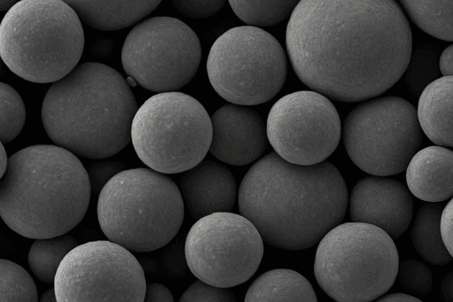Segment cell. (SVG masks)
<instances>
[{
  "mask_svg": "<svg viewBox=\"0 0 453 302\" xmlns=\"http://www.w3.org/2000/svg\"><path fill=\"white\" fill-rule=\"evenodd\" d=\"M286 45L303 83L351 103L378 97L400 80L411 61L412 35L395 0H300Z\"/></svg>",
  "mask_w": 453,
  "mask_h": 302,
  "instance_id": "cell-1",
  "label": "cell"
},
{
  "mask_svg": "<svg viewBox=\"0 0 453 302\" xmlns=\"http://www.w3.org/2000/svg\"><path fill=\"white\" fill-rule=\"evenodd\" d=\"M348 190L330 162L297 165L275 151L257 161L238 191L241 214L264 241L285 250H304L340 224L348 206Z\"/></svg>",
  "mask_w": 453,
  "mask_h": 302,
  "instance_id": "cell-2",
  "label": "cell"
},
{
  "mask_svg": "<svg viewBox=\"0 0 453 302\" xmlns=\"http://www.w3.org/2000/svg\"><path fill=\"white\" fill-rule=\"evenodd\" d=\"M137 110L130 86L118 71L87 62L50 87L41 114L55 144L98 159L113 156L131 142Z\"/></svg>",
  "mask_w": 453,
  "mask_h": 302,
  "instance_id": "cell-3",
  "label": "cell"
},
{
  "mask_svg": "<svg viewBox=\"0 0 453 302\" xmlns=\"http://www.w3.org/2000/svg\"><path fill=\"white\" fill-rule=\"evenodd\" d=\"M0 184L1 218L32 239L64 235L76 227L92 190L81 160L57 144L32 145L12 155Z\"/></svg>",
  "mask_w": 453,
  "mask_h": 302,
  "instance_id": "cell-4",
  "label": "cell"
},
{
  "mask_svg": "<svg viewBox=\"0 0 453 302\" xmlns=\"http://www.w3.org/2000/svg\"><path fill=\"white\" fill-rule=\"evenodd\" d=\"M84 48L78 13L63 0H19L0 25V54L20 78L55 82L77 66Z\"/></svg>",
  "mask_w": 453,
  "mask_h": 302,
  "instance_id": "cell-5",
  "label": "cell"
},
{
  "mask_svg": "<svg viewBox=\"0 0 453 302\" xmlns=\"http://www.w3.org/2000/svg\"><path fill=\"white\" fill-rule=\"evenodd\" d=\"M184 203L175 182L151 168L122 170L102 188L97 219L106 237L135 252H151L176 236Z\"/></svg>",
  "mask_w": 453,
  "mask_h": 302,
  "instance_id": "cell-6",
  "label": "cell"
},
{
  "mask_svg": "<svg viewBox=\"0 0 453 302\" xmlns=\"http://www.w3.org/2000/svg\"><path fill=\"white\" fill-rule=\"evenodd\" d=\"M399 256L394 239L365 222L338 224L319 242L314 275L320 288L339 302H369L395 283Z\"/></svg>",
  "mask_w": 453,
  "mask_h": 302,
  "instance_id": "cell-7",
  "label": "cell"
},
{
  "mask_svg": "<svg viewBox=\"0 0 453 302\" xmlns=\"http://www.w3.org/2000/svg\"><path fill=\"white\" fill-rule=\"evenodd\" d=\"M211 117L193 97L178 91L157 93L133 119L131 142L139 159L163 174L183 173L210 151Z\"/></svg>",
  "mask_w": 453,
  "mask_h": 302,
  "instance_id": "cell-8",
  "label": "cell"
},
{
  "mask_svg": "<svg viewBox=\"0 0 453 302\" xmlns=\"http://www.w3.org/2000/svg\"><path fill=\"white\" fill-rule=\"evenodd\" d=\"M206 67L215 91L242 105L263 104L275 97L288 69L280 43L254 26L235 27L220 35L210 50Z\"/></svg>",
  "mask_w": 453,
  "mask_h": 302,
  "instance_id": "cell-9",
  "label": "cell"
},
{
  "mask_svg": "<svg viewBox=\"0 0 453 302\" xmlns=\"http://www.w3.org/2000/svg\"><path fill=\"white\" fill-rule=\"evenodd\" d=\"M417 109L395 96L363 102L343 123V143L352 162L365 173L389 176L402 173L422 141Z\"/></svg>",
  "mask_w": 453,
  "mask_h": 302,
  "instance_id": "cell-10",
  "label": "cell"
},
{
  "mask_svg": "<svg viewBox=\"0 0 453 302\" xmlns=\"http://www.w3.org/2000/svg\"><path fill=\"white\" fill-rule=\"evenodd\" d=\"M202 56L196 34L173 17H153L137 23L127 35L122 66L143 89L177 91L195 76Z\"/></svg>",
  "mask_w": 453,
  "mask_h": 302,
  "instance_id": "cell-11",
  "label": "cell"
},
{
  "mask_svg": "<svg viewBox=\"0 0 453 302\" xmlns=\"http://www.w3.org/2000/svg\"><path fill=\"white\" fill-rule=\"evenodd\" d=\"M264 239L242 214L217 212L198 219L185 242L188 268L198 279L219 287L247 282L263 258Z\"/></svg>",
  "mask_w": 453,
  "mask_h": 302,
  "instance_id": "cell-12",
  "label": "cell"
},
{
  "mask_svg": "<svg viewBox=\"0 0 453 302\" xmlns=\"http://www.w3.org/2000/svg\"><path fill=\"white\" fill-rule=\"evenodd\" d=\"M57 302L144 301V272L131 251L106 240L74 247L54 280Z\"/></svg>",
  "mask_w": 453,
  "mask_h": 302,
  "instance_id": "cell-13",
  "label": "cell"
},
{
  "mask_svg": "<svg viewBox=\"0 0 453 302\" xmlns=\"http://www.w3.org/2000/svg\"><path fill=\"white\" fill-rule=\"evenodd\" d=\"M266 134L275 152L287 161L314 165L334 151L342 125L328 97L314 90H300L282 97L273 105Z\"/></svg>",
  "mask_w": 453,
  "mask_h": 302,
  "instance_id": "cell-14",
  "label": "cell"
},
{
  "mask_svg": "<svg viewBox=\"0 0 453 302\" xmlns=\"http://www.w3.org/2000/svg\"><path fill=\"white\" fill-rule=\"evenodd\" d=\"M349 204L353 221L375 225L394 240L408 228L413 215L408 187L384 176L360 179L351 190Z\"/></svg>",
  "mask_w": 453,
  "mask_h": 302,
  "instance_id": "cell-15",
  "label": "cell"
},
{
  "mask_svg": "<svg viewBox=\"0 0 453 302\" xmlns=\"http://www.w3.org/2000/svg\"><path fill=\"white\" fill-rule=\"evenodd\" d=\"M211 120L210 152L219 160L243 166L264 153L267 134L263 119L255 110L232 103L219 108Z\"/></svg>",
  "mask_w": 453,
  "mask_h": 302,
  "instance_id": "cell-16",
  "label": "cell"
},
{
  "mask_svg": "<svg viewBox=\"0 0 453 302\" xmlns=\"http://www.w3.org/2000/svg\"><path fill=\"white\" fill-rule=\"evenodd\" d=\"M183 199L193 219L217 212H231L236 200V182L222 164L202 160L180 178Z\"/></svg>",
  "mask_w": 453,
  "mask_h": 302,
  "instance_id": "cell-17",
  "label": "cell"
},
{
  "mask_svg": "<svg viewBox=\"0 0 453 302\" xmlns=\"http://www.w3.org/2000/svg\"><path fill=\"white\" fill-rule=\"evenodd\" d=\"M411 193L426 202L453 197V151L434 145L417 151L406 167Z\"/></svg>",
  "mask_w": 453,
  "mask_h": 302,
  "instance_id": "cell-18",
  "label": "cell"
},
{
  "mask_svg": "<svg viewBox=\"0 0 453 302\" xmlns=\"http://www.w3.org/2000/svg\"><path fill=\"white\" fill-rule=\"evenodd\" d=\"M417 112L422 130L433 143L453 147V75L430 82L419 97Z\"/></svg>",
  "mask_w": 453,
  "mask_h": 302,
  "instance_id": "cell-19",
  "label": "cell"
},
{
  "mask_svg": "<svg viewBox=\"0 0 453 302\" xmlns=\"http://www.w3.org/2000/svg\"><path fill=\"white\" fill-rule=\"evenodd\" d=\"M89 27L119 30L140 21L151 13L162 0H63Z\"/></svg>",
  "mask_w": 453,
  "mask_h": 302,
  "instance_id": "cell-20",
  "label": "cell"
},
{
  "mask_svg": "<svg viewBox=\"0 0 453 302\" xmlns=\"http://www.w3.org/2000/svg\"><path fill=\"white\" fill-rule=\"evenodd\" d=\"M244 300L317 301L310 282L301 274L288 268H276L259 275L250 286Z\"/></svg>",
  "mask_w": 453,
  "mask_h": 302,
  "instance_id": "cell-21",
  "label": "cell"
},
{
  "mask_svg": "<svg viewBox=\"0 0 453 302\" xmlns=\"http://www.w3.org/2000/svg\"><path fill=\"white\" fill-rule=\"evenodd\" d=\"M444 205L428 202L422 205L411 228V240L416 252L426 261L441 266L453 258L447 250L441 233V217Z\"/></svg>",
  "mask_w": 453,
  "mask_h": 302,
  "instance_id": "cell-22",
  "label": "cell"
},
{
  "mask_svg": "<svg viewBox=\"0 0 453 302\" xmlns=\"http://www.w3.org/2000/svg\"><path fill=\"white\" fill-rule=\"evenodd\" d=\"M404 11L425 33L453 42V0H399Z\"/></svg>",
  "mask_w": 453,
  "mask_h": 302,
  "instance_id": "cell-23",
  "label": "cell"
},
{
  "mask_svg": "<svg viewBox=\"0 0 453 302\" xmlns=\"http://www.w3.org/2000/svg\"><path fill=\"white\" fill-rule=\"evenodd\" d=\"M77 245V241L68 235L35 239L27 255L30 269L41 282L54 283L62 260Z\"/></svg>",
  "mask_w": 453,
  "mask_h": 302,
  "instance_id": "cell-24",
  "label": "cell"
},
{
  "mask_svg": "<svg viewBox=\"0 0 453 302\" xmlns=\"http://www.w3.org/2000/svg\"><path fill=\"white\" fill-rule=\"evenodd\" d=\"M300 0H228L235 15L254 27H271L290 17Z\"/></svg>",
  "mask_w": 453,
  "mask_h": 302,
  "instance_id": "cell-25",
  "label": "cell"
},
{
  "mask_svg": "<svg viewBox=\"0 0 453 302\" xmlns=\"http://www.w3.org/2000/svg\"><path fill=\"white\" fill-rule=\"evenodd\" d=\"M37 289L30 275L17 263L0 259V302H36Z\"/></svg>",
  "mask_w": 453,
  "mask_h": 302,
  "instance_id": "cell-26",
  "label": "cell"
},
{
  "mask_svg": "<svg viewBox=\"0 0 453 302\" xmlns=\"http://www.w3.org/2000/svg\"><path fill=\"white\" fill-rule=\"evenodd\" d=\"M0 140L12 141L22 130L26 120V109L19 94L10 85L0 83Z\"/></svg>",
  "mask_w": 453,
  "mask_h": 302,
  "instance_id": "cell-27",
  "label": "cell"
},
{
  "mask_svg": "<svg viewBox=\"0 0 453 302\" xmlns=\"http://www.w3.org/2000/svg\"><path fill=\"white\" fill-rule=\"evenodd\" d=\"M397 278L400 285L414 295L425 296L432 288V273L426 266L416 259L399 262Z\"/></svg>",
  "mask_w": 453,
  "mask_h": 302,
  "instance_id": "cell-28",
  "label": "cell"
},
{
  "mask_svg": "<svg viewBox=\"0 0 453 302\" xmlns=\"http://www.w3.org/2000/svg\"><path fill=\"white\" fill-rule=\"evenodd\" d=\"M180 302L191 301H235L232 291L198 280L191 284L181 295Z\"/></svg>",
  "mask_w": 453,
  "mask_h": 302,
  "instance_id": "cell-29",
  "label": "cell"
},
{
  "mask_svg": "<svg viewBox=\"0 0 453 302\" xmlns=\"http://www.w3.org/2000/svg\"><path fill=\"white\" fill-rule=\"evenodd\" d=\"M181 14L192 19L212 16L221 10L226 0H171Z\"/></svg>",
  "mask_w": 453,
  "mask_h": 302,
  "instance_id": "cell-30",
  "label": "cell"
},
{
  "mask_svg": "<svg viewBox=\"0 0 453 302\" xmlns=\"http://www.w3.org/2000/svg\"><path fill=\"white\" fill-rule=\"evenodd\" d=\"M124 165L119 162H99L89 167L88 176L91 188L95 192L102 190L104 184L116 174L124 170Z\"/></svg>",
  "mask_w": 453,
  "mask_h": 302,
  "instance_id": "cell-31",
  "label": "cell"
},
{
  "mask_svg": "<svg viewBox=\"0 0 453 302\" xmlns=\"http://www.w3.org/2000/svg\"><path fill=\"white\" fill-rule=\"evenodd\" d=\"M441 233L444 244L453 258V197L444 205L441 217Z\"/></svg>",
  "mask_w": 453,
  "mask_h": 302,
  "instance_id": "cell-32",
  "label": "cell"
},
{
  "mask_svg": "<svg viewBox=\"0 0 453 302\" xmlns=\"http://www.w3.org/2000/svg\"><path fill=\"white\" fill-rule=\"evenodd\" d=\"M145 302H173V296L170 290L160 283H151L146 286Z\"/></svg>",
  "mask_w": 453,
  "mask_h": 302,
  "instance_id": "cell-33",
  "label": "cell"
},
{
  "mask_svg": "<svg viewBox=\"0 0 453 302\" xmlns=\"http://www.w3.org/2000/svg\"><path fill=\"white\" fill-rule=\"evenodd\" d=\"M439 67L443 76L453 75V44L448 46L441 53Z\"/></svg>",
  "mask_w": 453,
  "mask_h": 302,
  "instance_id": "cell-34",
  "label": "cell"
},
{
  "mask_svg": "<svg viewBox=\"0 0 453 302\" xmlns=\"http://www.w3.org/2000/svg\"><path fill=\"white\" fill-rule=\"evenodd\" d=\"M440 290L443 300L453 302V270L442 278Z\"/></svg>",
  "mask_w": 453,
  "mask_h": 302,
  "instance_id": "cell-35",
  "label": "cell"
},
{
  "mask_svg": "<svg viewBox=\"0 0 453 302\" xmlns=\"http://www.w3.org/2000/svg\"><path fill=\"white\" fill-rule=\"evenodd\" d=\"M377 301H408V302H420L421 300L415 296L406 293L395 292L388 295H382Z\"/></svg>",
  "mask_w": 453,
  "mask_h": 302,
  "instance_id": "cell-36",
  "label": "cell"
},
{
  "mask_svg": "<svg viewBox=\"0 0 453 302\" xmlns=\"http://www.w3.org/2000/svg\"><path fill=\"white\" fill-rule=\"evenodd\" d=\"M8 161H9V159H7V153L5 151L4 143H1V158H0V177L1 178L4 175V174L7 170Z\"/></svg>",
  "mask_w": 453,
  "mask_h": 302,
  "instance_id": "cell-37",
  "label": "cell"
},
{
  "mask_svg": "<svg viewBox=\"0 0 453 302\" xmlns=\"http://www.w3.org/2000/svg\"><path fill=\"white\" fill-rule=\"evenodd\" d=\"M41 302H57L55 289L46 290L40 298Z\"/></svg>",
  "mask_w": 453,
  "mask_h": 302,
  "instance_id": "cell-38",
  "label": "cell"
},
{
  "mask_svg": "<svg viewBox=\"0 0 453 302\" xmlns=\"http://www.w3.org/2000/svg\"><path fill=\"white\" fill-rule=\"evenodd\" d=\"M19 1V0H0V10H9L13 4H15Z\"/></svg>",
  "mask_w": 453,
  "mask_h": 302,
  "instance_id": "cell-39",
  "label": "cell"
},
{
  "mask_svg": "<svg viewBox=\"0 0 453 302\" xmlns=\"http://www.w3.org/2000/svg\"><path fill=\"white\" fill-rule=\"evenodd\" d=\"M127 82L129 86L134 87L137 83V81L131 76H127Z\"/></svg>",
  "mask_w": 453,
  "mask_h": 302,
  "instance_id": "cell-40",
  "label": "cell"
}]
</instances>
